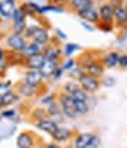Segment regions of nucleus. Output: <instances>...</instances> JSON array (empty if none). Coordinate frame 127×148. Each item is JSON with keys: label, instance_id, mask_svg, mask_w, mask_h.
<instances>
[{"label": "nucleus", "instance_id": "nucleus-1", "mask_svg": "<svg viewBox=\"0 0 127 148\" xmlns=\"http://www.w3.org/2000/svg\"><path fill=\"white\" fill-rule=\"evenodd\" d=\"M24 36L26 39H31L32 41H35L38 44H41L44 46H47L51 41V35L45 27H40L37 25H31L26 27Z\"/></svg>", "mask_w": 127, "mask_h": 148}, {"label": "nucleus", "instance_id": "nucleus-2", "mask_svg": "<svg viewBox=\"0 0 127 148\" xmlns=\"http://www.w3.org/2000/svg\"><path fill=\"white\" fill-rule=\"evenodd\" d=\"M57 102L59 103L60 108H61V112H62V115L66 118V119H69V120H76L78 116L77 114V110H76V107H74V102H73V99L69 94H66L64 92H60V93L57 94Z\"/></svg>", "mask_w": 127, "mask_h": 148}, {"label": "nucleus", "instance_id": "nucleus-3", "mask_svg": "<svg viewBox=\"0 0 127 148\" xmlns=\"http://www.w3.org/2000/svg\"><path fill=\"white\" fill-rule=\"evenodd\" d=\"M80 85V88L82 90H85L87 94H94L95 92H98V89L101 86L100 79L94 78V77H91L88 74H85V75L78 81Z\"/></svg>", "mask_w": 127, "mask_h": 148}, {"label": "nucleus", "instance_id": "nucleus-4", "mask_svg": "<svg viewBox=\"0 0 127 148\" xmlns=\"http://www.w3.org/2000/svg\"><path fill=\"white\" fill-rule=\"evenodd\" d=\"M74 135H76V133L72 131V129H69L67 127L59 126L58 129L51 136H52V139H53L54 142H57L59 145H65V143L72 142Z\"/></svg>", "mask_w": 127, "mask_h": 148}, {"label": "nucleus", "instance_id": "nucleus-5", "mask_svg": "<svg viewBox=\"0 0 127 148\" xmlns=\"http://www.w3.org/2000/svg\"><path fill=\"white\" fill-rule=\"evenodd\" d=\"M26 44H27V39L21 34L12 33L11 35L7 36V39H6V45L12 52L20 53L25 48Z\"/></svg>", "mask_w": 127, "mask_h": 148}, {"label": "nucleus", "instance_id": "nucleus-6", "mask_svg": "<svg viewBox=\"0 0 127 148\" xmlns=\"http://www.w3.org/2000/svg\"><path fill=\"white\" fill-rule=\"evenodd\" d=\"M35 134L30 131H24L16 136L15 143L18 148H34L35 146Z\"/></svg>", "mask_w": 127, "mask_h": 148}, {"label": "nucleus", "instance_id": "nucleus-7", "mask_svg": "<svg viewBox=\"0 0 127 148\" xmlns=\"http://www.w3.org/2000/svg\"><path fill=\"white\" fill-rule=\"evenodd\" d=\"M43 54L46 60H53V61H58V62L61 61V58L64 55L62 49L58 45H52V44H48L44 48Z\"/></svg>", "mask_w": 127, "mask_h": 148}, {"label": "nucleus", "instance_id": "nucleus-8", "mask_svg": "<svg viewBox=\"0 0 127 148\" xmlns=\"http://www.w3.org/2000/svg\"><path fill=\"white\" fill-rule=\"evenodd\" d=\"M34 125H35V127H37L38 129H40L41 132H44V133H46L48 135H52L58 129V127L60 126L57 121H54L51 118H47V119L37 121V122H34Z\"/></svg>", "mask_w": 127, "mask_h": 148}, {"label": "nucleus", "instance_id": "nucleus-9", "mask_svg": "<svg viewBox=\"0 0 127 148\" xmlns=\"http://www.w3.org/2000/svg\"><path fill=\"white\" fill-rule=\"evenodd\" d=\"M40 88H41V86H31L23 81L16 86V93L19 95L25 97V98H32L39 93Z\"/></svg>", "mask_w": 127, "mask_h": 148}, {"label": "nucleus", "instance_id": "nucleus-10", "mask_svg": "<svg viewBox=\"0 0 127 148\" xmlns=\"http://www.w3.org/2000/svg\"><path fill=\"white\" fill-rule=\"evenodd\" d=\"M119 59H120V53L117 51H112L106 53L104 57H101L100 62L105 68H114L119 66Z\"/></svg>", "mask_w": 127, "mask_h": 148}, {"label": "nucleus", "instance_id": "nucleus-11", "mask_svg": "<svg viewBox=\"0 0 127 148\" xmlns=\"http://www.w3.org/2000/svg\"><path fill=\"white\" fill-rule=\"evenodd\" d=\"M60 66V62L58 61H53V60H45L43 66L40 67L39 72L41 73V75L44 78V80H48V79H52L54 72L56 69Z\"/></svg>", "mask_w": 127, "mask_h": 148}, {"label": "nucleus", "instance_id": "nucleus-12", "mask_svg": "<svg viewBox=\"0 0 127 148\" xmlns=\"http://www.w3.org/2000/svg\"><path fill=\"white\" fill-rule=\"evenodd\" d=\"M99 16L101 23L114 25V8L110 4H104L100 6Z\"/></svg>", "mask_w": 127, "mask_h": 148}, {"label": "nucleus", "instance_id": "nucleus-13", "mask_svg": "<svg viewBox=\"0 0 127 148\" xmlns=\"http://www.w3.org/2000/svg\"><path fill=\"white\" fill-rule=\"evenodd\" d=\"M24 82L31 86H43L44 78L38 69H28L24 77Z\"/></svg>", "mask_w": 127, "mask_h": 148}, {"label": "nucleus", "instance_id": "nucleus-14", "mask_svg": "<svg viewBox=\"0 0 127 148\" xmlns=\"http://www.w3.org/2000/svg\"><path fill=\"white\" fill-rule=\"evenodd\" d=\"M45 60H46V59H45V57H44L43 53L34 54V55H31V57H28V58L25 59L24 66H25L27 69H38V71H39Z\"/></svg>", "mask_w": 127, "mask_h": 148}, {"label": "nucleus", "instance_id": "nucleus-15", "mask_svg": "<svg viewBox=\"0 0 127 148\" xmlns=\"http://www.w3.org/2000/svg\"><path fill=\"white\" fill-rule=\"evenodd\" d=\"M45 47H46V46H44V45H41V44H38V42L31 40L30 42L26 44L25 48L20 52V54H21V57H23L24 59H26V58L31 57V55L43 53V51H44Z\"/></svg>", "mask_w": 127, "mask_h": 148}, {"label": "nucleus", "instance_id": "nucleus-16", "mask_svg": "<svg viewBox=\"0 0 127 148\" xmlns=\"http://www.w3.org/2000/svg\"><path fill=\"white\" fill-rule=\"evenodd\" d=\"M78 16L80 18L82 21L89 23V24H92V25H97L100 21L99 12L97 10H94L93 7L92 8H88L86 11H82V12H79L78 13Z\"/></svg>", "mask_w": 127, "mask_h": 148}, {"label": "nucleus", "instance_id": "nucleus-17", "mask_svg": "<svg viewBox=\"0 0 127 148\" xmlns=\"http://www.w3.org/2000/svg\"><path fill=\"white\" fill-rule=\"evenodd\" d=\"M92 136H93V133H89V132L78 133L74 135L73 140H72V146H73V148H86Z\"/></svg>", "mask_w": 127, "mask_h": 148}, {"label": "nucleus", "instance_id": "nucleus-18", "mask_svg": "<svg viewBox=\"0 0 127 148\" xmlns=\"http://www.w3.org/2000/svg\"><path fill=\"white\" fill-rule=\"evenodd\" d=\"M105 67L102 66V64L100 62V59L92 62L89 66H87L85 68V73L88 74L91 77H94V78H98V79H101L104 77V73H105Z\"/></svg>", "mask_w": 127, "mask_h": 148}, {"label": "nucleus", "instance_id": "nucleus-19", "mask_svg": "<svg viewBox=\"0 0 127 148\" xmlns=\"http://www.w3.org/2000/svg\"><path fill=\"white\" fill-rule=\"evenodd\" d=\"M19 100V94L14 90H8L7 93L0 97V109H5Z\"/></svg>", "mask_w": 127, "mask_h": 148}, {"label": "nucleus", "instance_id": "nucleus-20", "mask_svg": "<svg viewBox=\"0 0 127 148\" xmlns=\"http://www.w3.org/2000/svg\"><path fill=\"white\" fill-rule=\"evenodd\" d=\"M68 5H69L71 10H73L78 14L79 12L92 8L93 1L92 0H68Z\"/></svg>", "mask_w": 127, "mask_h": 148}, {"label": "nucleus", "instance_id": "nucleus-21", "mask_svg": "<svg viewBox=\"0 0 127 148\" xmlns=\"http://www.w3.org/2000/svg\"><path fill=\"white\" fill-rule=\"evenodd\" d=\"M99 59H100V58L97 57L93 51H87V52L82 53L80 57L77 59V65L81 66V67L85 69L87 66H89L92 62H94V61H97V60H99Z\"/></svg>", "mask_w": 127, "mask_h": 148}, {"label": "nucleus", "instance_id": "nucleus-22", "mask_svg": "<svg viewBox=\"0 0 127 148\" xmlns=\"http://www.w3.org/2000/svg\"><path fill=\"white\" fill-rule=\"evenodd\" d=\"M46 109H47V113H48V118L53 119L54 121H57L58 123H59L60 121H62V120H64V118H65V116L62 115L61 108H60V106H59V103H58V102L52 103L51 106L46 107Z\"/></svg>", "mask_w": 127, "mask_h": 148}, {"label": "nucleus", "instance_id": "nucleus-23", "mask_svg": "<svg viewBox=\"0 0 127 148\" xmlns=\"http://www.w3.org/2000/svg\"><path fill=\"white\" fill-rule=\"evenodd\" d=\"M114 25L117 27L127 26V11L124 6L114 10Z\"/></svg>", "mask_w": 127, "mask_h": 148}, {"label": "nucleus", "instance_id": "nucleus-24", "mask_svg": "<svg viewBox=\"0 0 127 148\" xmlns=\"http://www.w3.org/2000/svg\"><path fill=\"white\" fill-rule=\"evenodd\" d=\"M15 10L14 0H3L0 1V14L4 18H11Z\"/></svg>", "mask_w": 127, "mask_h": 148}, {"label": "nucleus", "instance_id": "nucleus-25", "mask_svg": "<svg viewBox=\"0 0 127 148\" xmlns=\"http://www.w3.org/2000/svg\"><path fill=\"white\" fill-rule=\"evenodd\" d=\"M78 116H86L91 112V106L88 101H73Z\"/></svg>", "mask_w": 127, "mask_h": 148}, {"label": "nucleus", "instance_id": "nucleus-26", "mask_svg": "<svg viewBox=\"0 0 127 148\" xmlns=\"http://www.w3.org/2000/svg\"><path fill=\"white\" fill-rule=\"evenodd\" d=\"M85 74H86V73H85V69H84L81 66H79V65H76L71 71L67 72V75H68L72 80H76V81H79V80L85 75Z\"/></svg>", "mask_w": 127, "mask_h": 148}, {"label": "nucleus", "instance_id": "nucleus-27", "mask_svg": "<svg viewBox=\"0 0 127 148\" xmlns=\"http://www.w3.org/2000/svg\"><path fill=\"white\" fill-rule=\"evenodd\" d=\"M48 118V113H47V109L45 107H38V108H34L32 110V119L37 122L44 119Z\"/></svg>", "mask_w": 127, "mask_h": 148}, {"label": "nucleus", "instance_id": "nucleus-28", "mask_svg": "<svg viewBox=\"0 0 127 148\" xmlns=\"http://www.w3.org/2000/svg\"><path fill=\"white\" fill-rule=\"evenodd\" d=\"M81 49V46L76 44V42H68L64 46V51H62V54L67 58H71L76 52L80 51Z\"/></svg>", "mask_w": 127, "mask_h": 148}, {"label": "nucleus", "instance_id": "nucleus-29", "mask_svg": "<svg viewBox=\"0 0 127 148\" xmlns=\"http://www.w3.org/2000/svg\"><path fill=\"white\" fill-rule=\"evenodd\" d=\"M62 89H64V93L72 95V94L74 93V92H77L78 89H80V85H79V82L76 81V80H69V81L65 82Z\"/></svg>", "mask_w": 127, "mask_h": 148}, {"label": "nucleus", "instance_id": "nucleus-30", "mask_svg": "<svg viewBox=\"0 0 127 148\" xmlns=\"http://www.w3.org/2000/svg\"><path fill=\"white\" fill-rule=\"evenodd\" d=\"M26 27H27L26 20L15 21V23H13V27H12V31H13V33H15V34H21V35H24Z\"/></svg>", "mask_w": 127, "mask_h": 148}, {"label": "nucleus", "instance_id": "nucleus-31", "mask_svg": "<svg viewBox=\"0 0 127 148\" xmlns=\"http://www.w3.org/2000/svg\"><path fill=\"white\" fill-rule=\"evenodd\" d=\"M73 101H88L89 100V94H87L85 90H82L81 88L78 89L77 92H74L73 94L71 95Z\"/></svg>", "mask_w": 127, "mask_h": 148}, {"label": "nucleus", "instance_id": "nucleus-32", "mask_svg": "<svg viewBox=\"0 0 127 148\" xmlns=\"http://www.w3.org/2000/svg\"><path fill=\"white\" fill-rule=\"evenodd\" d=\"M46 12H57V13H64L65 10L58 5H46L41 7V14Z\"/></svg>", "mask_w": 127, "mask_h": 148}, {"label": "nucleus", "instance_id": "nucleus-33", "mask_svg": "<svg viewBox=\"0 0 127 148\" xmlns=\"http://www.w3.org/2000/svg\"><path fill=\"white\" fill-rule=\"evenodd\" d=\"M101 145V139H100V135L97 134V133H93V136L91 139L88 146L86 148H99Z\"/></svg>", "mask_w": 127, "mask_h": 148}, {"label": "nucleus", "instance_id": "nucleus-34", "mask_svg": "<svg viewBox=\"0 0 127 148\" xmlns=\"http://www.w3.org/2000/svg\"><path fill=\"white\" fill-rule=\"evenodd\" d=\"M12 19H13V23L15 21H20V20H26V15L25 13L21 11V8H15L13 14H12Z\"/></svg>", "mask_w": 127, "mask_h": 148}, {"label": "nucleus", "instance_id": "nucleus-35", "mask_svg": "<svg viewBox=\"0 0 127 148\" xmlns=\"http://www.w3.org/2000/svg\"><path fill=\"white\" fill-rule=\"evenodd\" d=\"M7 59H6V52L0 48V73H4L7 67Z\"/></svg>", "mask_w": 127, "mask_h": 148}, {"label": "nucleus", "instance_id": "nucleus-36", "mask_svg": "<svg viewBox=\"0 0 127 148\" xmlns=\"http://www.w3.org/2000/svg\"><path fill=\"white\" fill-rule=\"evenodd\" d=\"M76 65H77V59H74V58H68L66 61L62 62L61 67H62V69H64L65 72H68V71H71L72 68H73Z\"/></svg>", "mask_w": 127, "mask_h": 148}, {"label": "nucleus", "instance_id": "nucleus-37", "mask_svg": "<svg viewBox=\"0 0 127 148\" xmlns=\"http://www.w3.org/2000/svg\"><path fill=\"white\" fill-rule=\"evenodd\" d=\"M54 102H57V94H48V95H45L41 99V103L44 106H46V107L51 106Z\"/></svg>", "mask_w": 127, "mask_h": 148}, {"label": "nucleus", "instance_id": "nucleus-38", "mask_svg": "<svg viewBox=\"0 0 127 148\" xmlns=\"http://www.w3.org/2000/svg\"><path fill=\"white\" fill-rule=\"evenodd\" d=\"M3 119H6V120H13L15 116H16V110L15 109H6V110H3L1 114H0Z\"/></svg>", "mask_w": 127, "mask_h": 148}, {"label": "nucleus", "instance_id": "nucleus-39", "mask_svg": "<svg viewBox=\"0 0 127 148\" xmlns=\"http://www.w3.org/2000/svg\"><path fill=\"white\" fill-rule=\"evenodd\" d=\"M100 82H101V86H105V87H113L115 85V79L113 77H102L100 79Z\"/></svg>", "mask_w": 127, "mask_h": 148}, {"label": "nucleus", "instance_id": "nucleus-40", "mask_svg": "<svg viewBox=\"0 0 127 148\" xmlns=\"http://www.w3.org/2000/svg\"><path fill=\"white\" fill-rule=\"evenodd\" d=\"M12 88V81H3L0 82V97L4 95L5 93H7L8 90H11Z\"/></svg>", "mask_w": 127, "mask_h": 148}, {"label": "nucleus", "instance_id": "nucleus-41", "mask_svg": "<svg viewBox=\"0 0 127 148\" xmlns=\"http://www.w3.org/2000/svg\"><path fill=\"white\" fill-rule=\"evenodd\" d=\"M95 26H97L98 29L108 33V32H112V31H113V26H114V25H111V24H106V23H101V21H99Z\"/></svg>", "mask_w": 127, "mask_h": 148}, {"label": "nucleus", "instance_id": "nucleus-42", "mask_svg": "<svg viewBox=\"0 0 127 148\" xmlns=\"http://www.w3.org/2000/svg\"><path fill=\"white\" fill-rule=\"evenodd\" d=\"M64 73H65V71L62 69V67H61V65L56 69V72H54V74H53V77H52V79L54 80V81H58V80H60L61 78H62V75H64Z\"/></svg>", "mask_w": 127, "mask_h": 148}, {"label": "nucleus", "instance_id": "nucleus-43", "mask_svg": "<svg viewBox=\"0 0 127 148\" xmlns=\"http://www.w3.org/2000/svg\"><path fill=\"white\" fill-rule=\"evenodd\" d=\"M119 66L122 68H127V54H120Z\"/></svg>", "mask_w": 127, "mask_h": 148}, {"label": "nucleus", "instance_id": "nucleus-44", "mask_svg": "<svg viewBox=\"0 0 127 148\" xmlns=\"http://www.w3.org/2000/svg\"><path fill=\"white\" fill-rule=\"evenodd\" d=\"M110 4L114 10L115 8H119V7H122V4H124V0H110Z\"/></svg>", "mask_w": 127, "mask_h": 148}, {"label": "nucleus", "instance_id": "nucleus-45", "mask_svg": "<svg viewBox=\"0 0 127 148\" xmlns=\"http://www.w3.org/2000/svg\"><path fill=\"white\" fill-rule=\"evenodd\" d=\"M56 36H57V38H59V40H66V39H67L66 33H65V32H62V31H61V29H59V28H57V29H56Z\"/></svg>", "mask_w": 127, "mask_h": 148}, {"label": "nucleus", "instance_id": "nucleus-46", "mask_svg": "<svg viewBox=\"0 0 127 148\" xmlns=\"http://www.w3.org/2000/svg\"><path fill=\"white\" fill-rule=\"evenodd\" d=\"M81 26H82L86 31H88V32H93V31H94V26H93L92 24H89V23H86V21H82V20H81Z\"/></svg>", "mask_w": 127, "mask_h": 148}, {"label": "nucleus", "instance_id": "nucleus-47", "mask_svg": "<svg viewBox=\"0 0 127 148\" xmlns=\"http://www.w3.org/2000/svg\"><path fill=\"white\" fill-rule=\"evenodd\" d=\"M43 148H62V147H61V145H59V143H57V142L52 141V142H48V143L44 145Z\"/></svg>", "mask_w": 127, "mask_h": 148}, {"label": "nucleus", "instance_id": "nucleus-48", "mask_svg": "<svg viewBox=\"0 0 127 148\" xmlns=\"http://www.w3.org/2000/svg\"><path fill=\"white\" fill-rule=\"evenodd\" d=\"M53 1L57 4H65V3H67V0H53Z\"/></svg>", "mask_w": 127, "mask_h": 148}, {"label": "nucleus", "instance_id": "nucleus-49", "mask_svg": "<svg viewBox=\"0 0 127 148\" xmlns=\"http://www.w3.org/2000/svg\"><path fill=\"white\" fill-rule=\"evenodd\" d=\"M125 8H126V11H127V3H126V6H125Z\"/></svg>", "mask_w": 127, "mask_h": 148}, {"label": "nucleus", "instance_id": "nucleus-50", "mask_svg": "<svg viewBox=\"0 0 127 148\" xmlns=\"http://www.w3.org/2000/svg\"><path fill=\"white\" fill-rule=\"evenodd\" d=\"M0 140H1V134H0Z\"/></svg>", "mask_w": 127, "mask_h": 148}]
</instances>
